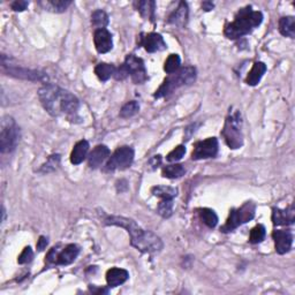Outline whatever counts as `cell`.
Here are the masks:
<instances>
[{
    "instance_id": "cell-19",
    "label": "cell",
    "mask_w": 295,
    "mask_h": 295,
    "mask_svg": "<svg viewBox=\"0 0 295 295\" xmlns=\"http://www.w3.org/2000/svg\"><path fill=\"white\" fill-rule=\"evenodd\" d=\"M187 17H188L187 4L181 2L176 10L172 13L170 17H168V23L178 25V27H184L186 22H187Z\"/></svg>"
},
{
    "instance_id": "cell-31",
    "label": "cell",
    "mask_w": 295,
    "mask_h": 295,
    "mask_svg": "<svg viewBox=\"0 0 295 295\" xmlns=\"http://www.w3.org/2000/svg\"><path fill=\"white\" fill-rule=\"evenodd\" d=\"M180 63H181V60L179 55L171 54L170 57L166 59V62H165V66H164L165 72L168 74L175 73L180 67Z\"/></svg>"
},
{
    "instance_id": "cell-27",
    "label": "cell",
    "mask_w": 295,
    "mask_h": 295,
    "mask_svg": "<svg viewBox=\"0 0 295 295\" xmlns=\"http://www.w3.org/2000/svg\"><path fill=\"white\" fill-rule=\"evenodd\" d=\"M186 173L185 167L180 164H174V165H168V166L163 168L162 174L164 178H167V179H178V178L182 176Z\"/></svg>"
},
{
    "instance_id": "cell-21",
    "label": "cell",
    "mask_w": 295,
    "mask_h": 295,
    "mask_svg": "<svg viewBox=\"0 0 295 295\" xmlns=\"http://www.w3.org/2000/svg\"><path fill=\"white\" fill-rule=\"evenodd\" d=\"M267 72V65L264 63H255L251 71L249 72L248 76H247L246 82L249 85H256L261 81L264 74Z\"/></svg>"
},
{
    "instance_id": "cell-8",
    "label": "cell",
    "mask_w": 295,
    "mask_h": 295,
    "mask_svg": "<svg viewBox=\"0 0 295 295\" xmlns=\"http://www.w3.org/2000/svg\"><path fill=\"white\" fill-rule=\"evenodd\" d=\"M134 160V150L131 146H121L114 151L106 164V168L110 171L126 170L131 166Z\"/></svg>"
},
{
    "instance_id": "cell-3",
    "label": "cell",
    "mask_w": 295,
    "mask_h": 295,
    "mask_svg": "<svg viewBox=\"0 0 295 295\" xmlns=\"http://www.w3.org/2000/svg\"><path fill=\"white\" fill-rule=\"evenodd\" d=\"M263 21V14L258 11H253L247 6L238 12L235 20L225 27L224 34L229 40H237L249 34L254 28L258 27Z\"/></svg>"
},
{
    "instance_id": "cell-35",
    "label": "cell",
    "mask_w": 295,
    "mask_h": 295,
    "mask_svg": "<svg viewBox=\"0 0 295 295\" xmlns=\"http://www.w3.org/2000/svg\"><path fill=\"white\" fill-rule=\"evenodd\" d=\"M185 154H186V148L184 145H179L167 155V160L168 162H178V160H180L182 157H184Z\"/></svg>"
},
{
    "instance_id": "cell-13",
    "label": "cell",
    "mask_w": 295,
    "mask_h": 295,
    "mask_svg": "<svg viewBox=\"0 0 295 295\" xmlns=\"http://www.w3.org/2000/svg\"><path fill=\"white\" fill-rule=\"evenodd\" d=\"M94 42L99 53H106V52L111 51L112 46H113L112 35L106 29H96L94 34Z\"/></svg>"
},
{
    "instance_id": "cell-6",
    "label": "cell",
    "mask_w": 295,
    "mask_h": 295,
    "mask_svg": "<svg viewBox=\"0 0 295 295\" xmlns=\"http://www.w3.org/2000/svg\"><path fill=\"white\" fill-rule=\"evenodd\" d=\"M20 138V131L15 121L12 118H5L2 121L0 131V151L3 154L12 153L15 149Z\"/></svg>"
},
{
    "instance_id": "cell-29",
    "label": "cell",
    "mask_w": 295,
    "mask_h": 295,
    "mask_svg": "<svg viewBox=\"0 0 295 295\" xmlns=\"http://www.w3.org/2000/svg\"><path fill=\"white\" fill-rule=\"evenodd\" d=\"M199 217H201V219L203 220V223H204L208 227L210 228H214L217 223H218V217H217L216 212L211 209H201L199 210Z\"/></svg>"
},
{
    "instance_id": "cell-1",
    "label": "cell",
    "mask_w": 295,
    "mask_h": 295,
    "mask_svg": "<svg viewBox=\"0 0 295 295\" xmlns=\"http://www.w3.org/2000/svg\"><path fill=\"white\" fill-rule=\"evenodd\" d=\"M38 97L43 107L53 116H64L74 123L81 120L79 116L80 102L69 91L54 84H45L38 91Z\"/></svg>"
},
{
    "instance_id": "cell-32",
    "label": "cell",
    "mask_w": 295,
    "mask_h": 295,
    "mask_svg": "<svg viewBox=\"0 0 295 295\" xmlns=\"http://www.w3.org/2000/svg\"><path fill=\"white\" fill-rule=\"evenodd\" d=\"M266 227L263 226V225H257V226H255L253 229H251L250 232V238H249V241L250 244H259V242H262L264 240V238H266Z\"/></svg>"
},
{
    "instance_id": "cell-11",
    "label": "cell",
    "mask_w": 295,
    "mask_h": 295,
    "mask_svg": "<svg viewBox=\"0 0 295 295\" xmlns=\"http://www.w3.org/2000/svg\"><path fill=\"white\" fill-rule=\"evenodd\" d=\"M138 44L144 46V49L148 52H157L163 51L166 49V43H165L162 35L157 33H150V34H141L140 38H138Z\"/></svg>"
},
{
    "instance_id": "cell-9",
    "label": "cell",
    "mask_w": 295,
    "mask_h": 295,
    "mask_svg": "<svg viewBox=\"0 0 295 295\" xmlns=\"http://www.w3.org/2000/svg\"><path fill=\"white\" fill-rule=\"evenodd\" d=\"M124 66L127 71L128 76H131L132 81L135 84H142L148 80L146 69L141 58H137L134 54H129L125 60Z\"/></svg>"
},
{
    "instance_id": "cell-30",
    "label": "cell",
    "mask_w": 295,
    "mask_h": 295,
    "mask_svg": "<svg viewBox=\"0 0 295 295\" xmlns=\"http://www.w3.org/2000/svg\"><path fill=\"white\" fill-rule=\"evenodd\" d=\"M138 111H140V104L135 101L128 102L127 104H125V105L121 107L120 116L121 118H125V119L131 118V116L138 113Z\"/></svg>"
},
{
    "instance_id": "cell-28",
    "label": "cell",
    "mask_w": 295,
    "mask_h": 295,
    "mask_svg": "<svg viewBox=\"0 0 295 295\" xmlns=\"http://www.w3.org/2000/svg\"><path fill=\"white\" fill-rule=\"evenodd\" d=\"M91 23H93L95 28H97V30L105 29V27L108 24V15L102 10L95 11L93 15H91Z\"/></svg>"
},
{
    "instance_id": "cell-16",
    "label": "cell",
    "mask_w": 295,
    "mask_h": 295,
    "mask_svg": "<svg viewBox=\"0 0 295 295\" xmlns=\"http://www.w3.org/2000/svg\"><path fill=\"white\" fill-rule=\"evenodd\" d=\"M79 254H80L79 246L73 244L68 245L65 247L63 250L59 251L55 264H58V266H68V264H72L75 261Z\"/></svg>"
},
{
    "instance_id": "cell-5",
    "label": "cell",
    "mask_w": 295,
    "mask_h": 295,
    "mask_svg": "<svg viewBox=\"0 0 295 295\" xmlns=\"http://www.w3.org/2000/svg\"><path fill=\"white\" fill-rule=\"evenodd\" d=\"M221 135L231 149H239L242 146L244 134H242V119L240 111L234 110L233 107L229 110Z\"/></svg>"
},
{
    "instance_id": "cell-40",
    "label": "cell",
    "mask_w": 295,
    "mask_h": 295,
    "mask_svg": "<svg viewBox=\"0 0 295 295\" xmlns=\"http://www.w3.org/2000/svg\"><path fill=\"white\" fill-rule=\"evenodd\" d=\"M202 7H203V10H204V11H211L212 8L215 7V5L212 3H210V2H205V3L202 4Z\"/></svg>"
},
{
    "instance_id": "cell-33",
    "label": "cell",
    "mask_w": 295,
    "mask_h": 295,
    "mask_svg": "<svg viewBox=\"0 0 295 295\" xmlns=\"http://www.w3.org/2000/svg\"><path fill=\"white\" fill-rule=\"evenodd\" d=\"M59 164H60V156L59 155H52V156H50V158L47 159V162L43 165L40 172H42V173L53 172L54 170H57Z\"/></svg>"
},
{
    "instance_id": "cell-25",
    "label": "cell",
    "mask_w": 295,
    "mask_h": 295,
    "mask_svg": "<svg viewBox=\"0 0 295 295\" xmlns=\"http://www.w3.org/2000/svg\"><path fill=\"white\" fill-rule=\"evenodd\" d=\"M115 67L113 65H110V64H98L96 68H95V73H96V75L98 76V79L101 81H107L110 79L111 76L114 75L115 73Z\"/></svg>"
},
{
    "instance_id": "cell-7",
    "label": "cell",
    "mask_w": 295,
    "mask_h": 295,
    "mask_svg": "<svg viewBox=\"0 0 295 295\" xmlns=\"http://www.w3.org/2000/svg\"><path fill=\"white\" fill-rule=\"evenodd\" d=\"M255 210H256V206L254 203H251V202L245 203V204L241 208H239V209H233L231 211V214H229L226 224L220 228V231L224 233L232 232L233 229L238 228L240 225L248 223L249 220L254 218Z\"/></svg>"
},
{
    "instance_id": "cell-39",
    "label": "cell",
    "mask_w": 295,
    "mask_h": 295,
    "mask_svg": "<svg viewBox=\"0 0 295 295\" xmlns=\"http://www.w3.org/2000/svg\"><path fill=\"white\" fill-rule=\"evenodd\" d=\"M47 244H49V241H47V239L45 237H41L40 240H38V242H37V249L40 250V251L44 250L46 248Z\"/></svg>"
},
{
    "instance_id": "cell-12",
    "label": "cell",
    "mask_w": 295,
    "mask_h": 295,
    "mask_svg": "<svg viewBox=\"0 0 295 295\" xmlns=\"http://www.w3.org/2000/svg\"><path fill=\"white\" fill-rule=\"evenodd\" d=\"M272 238L276 244V251L280 255H284L288 253L292 248L293 244V235L289 231H285V229H277L273 231Z\"/></svg>"
},
{
    "instance_id": "cell-23",
    "label": "cell",
    "mask_w": 295,
    "mask_h": 295,
    "mask_svg": "<svg viewBox=\"0 0 295 295\" xmlns=\"http://www.w3.org/2000/svg\"><path fill=\"white\" fill-rule=\"evenodd\" d=\"M41 5L44 6L47 11L62 13L72 5V2L71 0H46L44 3H41Z\"/></svg>"
},
{
    "instance_id": "cell-17",
    "label": "cell",
    "mask_w": 295,
    "mask_h": 295,
    "mask_svg": "<svg viewBox=\"0 0 295 295\" xmlns=\"http://www.w3.org/2000/svg\"><path fill=\"white\" fill-rule=\"evenodd\" d=\"M110 157V149L106 145H97L95 149L91 151L88 163L91 168H97L105 162V160Z\"/></svg>"
},
{
    "instance_id": "cell-38",
    "label": "cell",
    "mask_w": 295,
    "mask_h": 295,
    "mask_svg": "<svg viewBox=\"0 0 295 295\" xmlns=\"http://www.w3.org/2000/svg\"><path fill=\"white\" fill-rule=\"evenodd\" d=\"M162 163V157L160 156H154L153 158L149 160V166H151L153 170H155L156 167H158V165Z\"/></svg>"
},
{
    "instance_id": "cell-26",
    "label": "cell",
    "mask_w": 295,
    "mask_h": 295,
    "mask_svg": "<svg viewBox=\"0 0 295 295\" xmlns=\"http://www.w3.org/2000/svg\"><path fill=\"white\" fill-rule=\"evenodd\" d=\"M151 192L155 196L160 197L163 199H173L178 195V189L173 187H166V186H156Z\"/></svg>"
},
{
    "instance_id": "cell-36",
    "label": "cell",
    "mask_w": 295,
    "mask_h": 295,
    "mask_svg": "<svg viewBox=\"0 0 295 295\" xmlns=\"http://www.w3.org/2000/svg\"><path fill=\"white\" fill-rule=\"evenodd\" d=\"M33 257H34L33 249L30 248V247H25L22 253H21V255L19 256V258H17V262H19L20 264L29 263L33 259Z\"/></svg>"
},
{
    "instance_id": "cell-22",
    "label": "cell",
    "mask_w": 295,
    "mask_h": 295,
    "mask_svg": "<svg viewBox=\"0 0 295 295\" xmlns=\"http://www.w3.org/2000/svg\"><path fill=\"white\" fill-rule=\"evenodd\" d=\"M279 32L286 37L294 38L295 36V20L293 16L281 17L279 21Z\"/></svg>"
},
{
    "instance_id": "cell-18",
    "label": "cell",
    "mask_w": 295,
    "mask_h": 295,
    "mask_svg": "<svg viewBox=\"0 0 295 295\" xmlns=\"http://www.w3.org/2000/svg\"><path fill=\"white\" fill-rule=\"evenodd\" d=\"M129 278L128 271L119 268H112L106 273V281L108 287H116V286L123 285Z\"/></svg>"
},
{
    "instance_id": "cell-10",
    "label": "cell",
    "mask_w": 295,
    "mask_h": 295,
    "mask_svg": "<svg viewBox=\"0 0 295 295\" xmlns=\"http://www.w3.org/2000/svg\"><path fill=\"white\" fill-rule=\"evenodd\" d=\"M217 153H218V140L216 137H210L204 141H199L194 145L192 158L194 160L214 158Z\"/></svg>"
},
{
    "instance_id": "cell-15",
    "label": "cell",
    "mask_w": 295,
    "mask_h": 295,
    "mask_svg": "<svg viewBox=\"0 0 295 295\" xmlns=\"http://www.w3.org/2000/svg\"><path fill=\"white\" fill-rule=\"evenodd\" d=\"M295 210L294 206L290 205L286 210H280L278 208H273L272 210V221L273 225L280 226V225H290L294 223Z\"/></svg>"
},
{
    "instance_id": "cell-4",
    "label": "cell",
    "mask_w": 295,
    "mask_h": 295,
    "mask_svg": "<svg viewBox=\"0 0 295 295\" xmlns=\"http://www.w3.org/2000/svg\"><path fill=\"white\" fill-rule=\"evenodd\" d=\"M196 80V69L192 66L182 67L178 69L175 73H172L164 80L163 84L156 90L154 95L155 98H162L171 95L173 91L181 88L184 85L192 84Z\"/></svg>"
},
{
    "instance_id": "cell-24",
    "label": "cell",
    "mask_w": 295,
    "mask_h": 295,
    "mask_svg": "<svg viewBox=\"0 0 295 295\" xmlns=\"http://www.w3.org/2000/svg\"><path fill=\"white\" fill-rule=\"evenodd\" d=\"M155 8L156 3L153 0H143V2L137 3V11L141 13V15L144 19H149L154 21L155 19Z\"/></svg>"
},
{
    "instance_id": "cell-14",
    "label": "cell",
    "mask_w": 295,
    "mask_h": 295,
    "mask_svg": "<svg viewBox=\"0 0 295 295\" xmlns=\"http://www.w3.org/2000/svg\"><path fill=\"white\" fill-rule=\"evenodd\" d=\"M3 66H8V65H3ZM8 75L20 77V79L30 80V81H45L47 80V76H45L43 73H40L37 71H30V69L25 68H17L8 66L7 69Z\"/></svg>"
},
{
    "instance_id": "cell-34",
    "label": "cell",
    "mask_w": 295,
    "mask_h": 295,
    "mask_svg": "<svg viewBox=\"0 0 295 295\" xmlns=\"http://www.w3.org/2000/svg\"><path fill=\"white\" fill-rule=\"evenodd\" d=\"M158 214L164 218H170L173 212V199H163L158 204Z\"/></svg>"
},
{
    "instance_id": "cell-37",
    "label": "cell",
    "mask_w": 295,
    "mask_h": 295,
    "mask_svg": "<svg viewBox=\"0 0 295 295\" xmlns=\"http://www.w3.org/2000/svg\"><path fill=\"white\" fill-rule=\"evenodd\" d=\"M29 3L28 2H23V0H17V2H14L12 4V10L15 12H22L25 8L28 7Z\"/></svg>"
},
{
    "instance_id": "cell-20",
    "label": "cell",
    "mask_w": 295,
    "mask_h": 295,
    "mask_svg": "<svg viewBox=\"0 0 295 295\" xmlns=\"http://www.w3.org/2000/svg\"><path fill=\"white\" fill-rule=\"evenodd\" d=\"M89 151V143L88 141L82 140L77 142L73 148V151L71 154V162L74 165H79L86 158Z\"/></svg>"
},
{
    "instance_id": "cell-2",
    "label": "cell",
    "mask_w": 295,
    "mask_h": 295,
    "mask_svg": "<svg viewBox=\"0 0 295 295\" xmlns=\"http://www.w3.org/2000/svg\"><path fill=\"white\" fill-rule=\"evenodd\" d=\"M104 223L127 229L129 235H131L132 246L142 253L156 254L163 249V242L160 238L153 232L142 229L133 219L126 218V217L110 216Z\"/></svg>"
}]
</instances>
